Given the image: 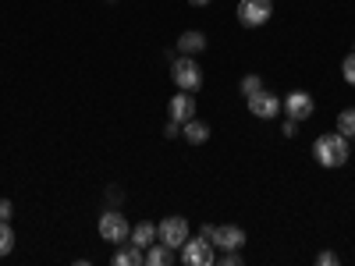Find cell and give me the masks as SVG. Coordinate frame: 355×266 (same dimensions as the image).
Masks as SVG:
<instances>
[{"instance_id": "cell-1", "label": "cell", "mask_w": 355, "mask_h": 266, "mask_svg": "<svg viewBox=\"0 0 355 266\" xmlns=\"http://www.w3.org/2000/svg\"><path fill=\"white\" fill-rule=\"evenodd\" d=\"M348 139L341 135V132H327V135H320L316 142H313V157H316V163L320 167H327V170H334V167H345L348 163Z\"/></svg>"}, {"instance_id": "cell-2", "label": "cell", "mask_w": 355, "mask_h": 266, "mask_svg": "<svg viewBox=\"0 0 355 266\" xmlns=\"http://www.w3.org/2000/svg\"><path fill=\"white\" fill-rule=\"evenodd\" d=\"M171 78L178 89H185V93H199L202 89V68L196 64V57L189 53H178L171 61Z\"/></svg>"}, {"instance_id": "cell-3", "label": "cell", "mask_w": 355, "mask_h": 266, "mask_svg": "<svg viewBox=\"0 0 355 266\" xmlns=\"http://www.w3.org/2000/svg\"><path fill=\"white\" fill-rule=\"evenodd\" d=\"M100 238L103 242H110V245H121V242H128V234H132V227H128V220H125V213L121 210H107V213H100Z\"/></svg>"}, {"instance_id": "cell-4", "label": "cell", "mask_w": 355, "mask_h": 266, "mask_svg": "<svg viewBox=\"0 0 355 266\" xmlns=\"http://www.w3.org/2000/svg\"><path fill=\"white\" fill-rule=\"evenodd\" d=\"M157 238L164 245H171L174 252H182V245L189 242V220L185 217H164L157 224Z\"/></svg>"}, {"instance_id": "cell-5", "label": "cell", "mask_w": 355, "mask_h": 266, "mask_svg": "<svg viewBox=\"0 0 355 266\" xmlns=\"http://www.w3.org/2000/svg\"><path fill=\"white\" fill-rule=\"evenodd\" d=\"M274 15V0H239V21L245 28H259Z\"/></svg>"}, {"instance_id": "cell-6", "label": "cell", "mask_w": 355, "mask_h": 266, "mask_svg": "<svg viewBox=\"0 0 355 266\" xmlns=\"http://www.w3.org/2000/svg\"><path fill=\"white\" fill-rule=\"evenodd\" d=\"M182 263L185 266H210L214 263V242L202 238V234H199V238L189 234V242L182 245Z\"/></svg>"}, {"instance_id": "cell-7", "label": "cell", "mask_w": 355, "mask_h": 266, "mask_svg": "<svg viewBox=\"0 0 355 266\" xmlns=\"http://www.w3.org/2000/svg\"><path fill=\"white\" fill-rule=\"evenodd\" d=\"M281 107L288 110L291 121H299V125L313 117V96L306 93V89H295V93H288V96L281 100Z\"/></svg>"}, {"instance_id": "cell-8", "label": "cell", "mask_w": 355, "mask_h": 266, "mask_svg": "<svg viewBox=\"0 0 355 266\" xmlns=\"http://www.w3.org/2000/svg\"><path fill=\"white\" fill-rule=\"evenodd\" d=\"M245 100H249L252 117H263V121H274V117L281 114V100H277L274 93H266V89H259V93H252V96H245Z\"/></svg>"}, {"instance_id": "cell-9", "label": "cell", "mask_w": 355, "mask_h": 266, "mask_svg": "<svg viewBox=\"0 0 355 266\" xmlns=\"http://www.w3.org/2000/svg\"><path fill=\"white\" fill-rule=\"evenodd\" d=\"M210 242H214L217 249H224V252H234V249H242V245H245V231H242V227H234V224H227V227H214Z\"/></svg>"}, {"instance_id": "cell-10", "label": "cell", "mask_w": 355, "mask_h": 266, "mask_svg": "<svg viewBox=\"0 0 355 266\" xmlns=\"http://www.w3.org/2000/svg\"><path fill=\"white\" fill-rule=\"evenodd\" d=\"M167 110H171V117H174V121H189V117H196V96L192 93H185V89H182V93H178V96H171V103H167Z\"/></svg>"}, {"instance_id": "cell-11", "label": "cell", "mask_w": 355, "mask_h": 266, "mask_svg": "<svg viewBox=\"0 0 355 266\" xmlns=\"http://www.w3.org/2000/svg\"><path fill=\"white\" fill-rule=\"evenodd\" d=\"M114 266H146V249H139V245H132V242H121L114 249V259H110Z\"/></svg>"}, {"instance_id": "cell-12", "label": "cell", "mask_w": 355, "mask_h": 266, "mask_svg": "<svg viewBox=\"0 0 355 266\" xmlns=\"http://www.w3.org/2000/svg\"><path fill=\"white\" fill-rule=\"evenodd\" d=\"M202 50H206V36H202V33H196V28H189V33L178 36V53L196 57V53H202Z\"/></svg>"}, {"instance_id": "cell-13", "label": "cell", "mask_w": 355, "mask_h": 266, "mask_svg": "<svg viewBox=\"0 0 355 266\" xmlns=\"http://www.w3.org/2000/svg\"><path fill=\"white\" fill-rule=\"evenodd\" d=\"M182 135H185L192 145H202L206 139H210V125H206V121H199V117H189V121L182 125Z\"/></svg>"}, {"instance_id": "cell-14", "label": "cell", "mask_w": 355, "mask_h": 266, "mask_svg": "<svg viewBox=\"0 0 355 266\" xmlns=\"http://www.w3.org/2000/svg\"><path fill=\"white\" fill-rule=\"evenodd\" d=\"M174 259V249L164 245V242H153V245H146V266H171Z\"/></svg>"}, {"instance_id": "cell-15", "label": "cell", "mask_w": 355, "mask_h": 266, "mask_svg": "<svg viewBox=\"0 0 355 266\" xmlns=\"http://www.w3.org/2000/svg\"><path fill=\"white\" fill-rule=\"evenodd\" d=\"M128 242H132V245H139V249L153 245V242H157V224H150V220L135 224V227H132V234H128Z\"/></svg>"}, {"instance_id": "cell-16", "label": "cell", "mask_w": 355, "mask_h": 266, "mask_svg": "<svg viewBox=\"0 0 355 266\" xmlns=\"http://www.w3.org/2000/svg\"><path fill=\"white\" fill-rule=\"evenodd\" d=\"M338 132L345 139H355V107H348V110L338 114Z\"/></svg>"}, {"instance_id": "cell-17", "label": "cell", "mask_w": 355, "mask_h": 266, "mask_svg": "<svg viewBox=\"0 0 355 266\" xmlns=\"http://www.w3.org/2000/svg\"><path fill=\"white\" fill-rule=\"evenodd\" d=\"M15 249V231H11V220H0V256H8Z\"/></svg>"}, {"instance_id": "cell-18", "label": "cell", "mask_w": 355, "mask_h": 266, "mask_svg": "<svg viewBox=\"0 0 355 266\" xmlns=\"http://www.w3.org/2000/svg\"><path fill=\"white\" fill-rule=\"evenodd\" d=\"M259 89H263V78H259V75H245V78L239 82V93H242V96H252V93H259Z\"/></svg>"}, {"instance_id": "cell-19", "label": "cell", "mask_w": 355, "mask_h": 266, "mask_svg": "<svg viewBox=\"0 0 355 266\" xmlns=\"http://www.w3.org/2000/svg\"><path fill=\"white\" fill-rule=\"evenodd\" d=\"M341 75H345V82L348 85H355V50L345 57V64H341Z\"/></svg>"}, {"instance_id": "cell-20", "label": "cell", "mask_w": 355, "mask_h": 266, "mask_svg": "<svg viewBox=\"0 0 355 266\" xmlns=\"http://www.w3.org/2000/svg\"><path fill=\"white\" fill-rule=\"evenodd\" d=\"M316 266H338V256L331 249H323V252H316Z\"/></svg>"}, {"instance_id": "cell-21", "label": "cell", "mask_w": 355, "mask_h": 266, "mask_svg": "<svg viewBox=\"0 0 355 266\" xmlns=\"http://www.w3.org/2000/svg\"><path fill=\"white\" fill-rule=\"evenodd\" d=\"M220 266H242V256H239V249H234V252H224Z\"/></svg>"}, {"instance_id": "cell-22", "label": "cell", "mask_w": 355, "mask_h": 266, "mask_svg": "<svg viewBox=\"0 0 355 266\" xmlns=\"http://www.w3.org/2000/svg\"><path fill=\"white\" fill-rule=\"evenodd\" d=\"M281 132H284L288 139H295V135H299V121H291V117H288V121L281 125Z\"/></svg>"}, {"instance_id": "cell-23", "label": "cell", "mask_w": 355, "mask_h": 266, "mask_svg": "<svg viewBox=\"0 0 355 266\" xmlns=\"http://www.w3.org/2000/svg\"><path fill=\"white\" fill-rule=\"evenodd\" d=\"M11 213H15V206L8 199H0V220H11Z\"/></svg>"}, {"instance_id": "cell-24", "label": "cell", "mask_w": 355, "mask_h": 266, "mask_svg": "<svg viewBox=\"0 0 355 266\" xmlns=\"http://www.w3.org/2000/svg\"><path fill=\"white\" fill-rule=\"evenodd\" d=\"M178 128H182V121H174V117H171V125L164 128V135H167V139H174V135H178Z\"/></svg>"}, {"instance_id": "cell-25", "label": "cell", "mask_w": 355, "mask_h": 266, "mask_svg": "<svg viewBox=\"0 0 355 266\" xmlns=\"http://www.w3.org/2000/svg\"><path fill=\"white\" fill-rule=\"evenodd\" d=\"M192 8H206V4H214V0H189Z\"/></svg>"}]
</instances>
